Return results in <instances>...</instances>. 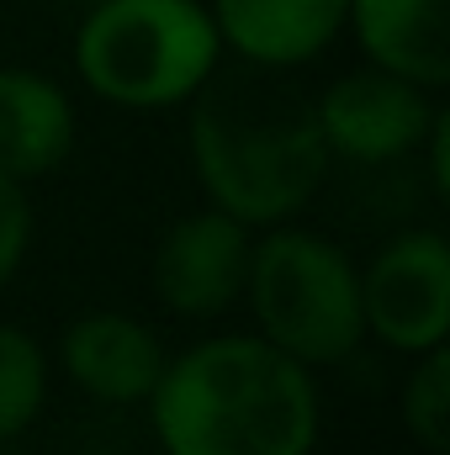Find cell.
<instances>
[{"label": "cell", "instance_id": "1", "mask_svg": "<svg viewBox=\"0 0 450 455\" xmlns=\"http://www.w3.org/2000/svg\"><path fill=\"white\" fill-rule=\"evenodd\" d=\"M165 455H313L318 392L302 360L260 334L202 339L149 392Z\"/></svg>", "mask_w": 450, "mask_h": 455}, {"label": "cell", "instance_id": "2", "mask_svg": "<svg viewBox=\"0 0 450 455\" xmlns=\"http://www.w3.org/2000/svg\"><path fill=\"white\" fill-rule=\"evenodd\" d=\"M191 101V164L218 212L260 228L286 223L318 196L334 154L302 96L254 80H207Z\"/></svg>", "mask_w": 450, "mask_h": 455}, {"label": "cell", "instance_id": "3", "mask_svg": "<svg viewBox=\"0 0 450 455\" xmlns=\"http://www.w3.org/2000/svg\"><path fill=\"white\" fill-rule=\"evenodd\" d=\"M223 59L218 21L202 0H101L80 37V80L122 112H165L191 101Z\"/></svg>", "mask_w": 450, "mask_h": 455}, {"label": "cell", "instance_id": "4", "mask_svg": "<svg viewBox=\"0 0 450 455\" xmlns=\"http://www.w3.org/2000/svg\"><path fill=\"white\" fill-rule=\"evenodd\" d=\"M244 297L254 307L260 339L286 349L308 371L350 360L366 339L355 259L308 228H276L249 249Z\"/></svg>", "mask_w": 450, "mask_h": 455}, {"label": "cell", "instance_id": "5", "mask_svg": "<svg viewBox=\"0 0 450 455\" xmlns=\"http://www.w3.org/2000/svg\"><path fill=\"white\" fill-rule=\"evenodd\" d=\"M366 329L403 355H424L450 334V243L435 228L398 233L360 275Z\"/></svg>", "mask_w": 450, "mask_h": 455}, {"label": "cell", "instance_id": "6", "mask_svg": "<svg viewBox=\"0 0 450 455\" xmlns=\"http://www.w3.org/2000/svg\"><path fill=\"white\" fill-rule=\"evenodd\" d=\"M313 112L329 154H344L355 164H392L424 143L440 107H435V91L371 64V69L339 75Z\"/></svg>", "mask_w": 450, "mask_h": 455}, {"label": "cell", "instance_id": "7", "mask_svg": "<svg viewBox=\"0 0 450 455\" xmlns=\"http://www.w3.org/2000/svg\"><path fill=\"white\" fill-rule=\"evenodd\" d=\"M249 249V228L218 207L175 218L154 249V297L175 318H218L244 297Z\"/></svg>", "mask_w": 450, "mask_h": 455}, {"label": "cell", "instance_id": "8", "mask_svg": "<svg viewBox=\"0 0 450 455\" xmlns=\"http://www.w3.org/2000/svg\"><path fill=\"white\" fill-rule=\"evenodd\" d=\"M59 365L96 403L133 408V403H149V392L159 387L165 344L154 339L149 323H138L127 313H85L64 329Z\"/></svg>", "mask_w": 450, "mask_h": 455}, {"label": "cell", "instance_id": "9", "mask_svg": "<svg viewBox=\"0 0 450 455\" xmlns=\"http://www.w3.org/2000/svg\"><path fill=\"white\" fill-rule=\"evenodd\" d=\"M350 0H213V21L228 48L254 69H292L318 59L344 27Z\"/></svg>", "mask_w": 450, "mask_h": 455}, {"label": "cell", "instance_id": "10", "mask_svg": "<svg viewBox=\"0 0 450 455\" xmlns=\"http://www.w3.org/2000/svg\"><path fill=\"white\" fill-rule=\"evenodd\" d=\"M344 21L355 27L371 64H382L424 91H446V0H350Z\"/></svg>", "mask_w": 450, "mask_h": 455}, {"label": "cell", "instance_id": "11", "mask_svg": "<svg viewBox=\"0 0 450 455\" xmlns=\"http://www.w3.org/2000/svg\"><path fill=\"white\" fill-rule=\"evenodd\" d=\"M75 148V107L37 69H0V170L11 180H37L59 170Z\"/></svg>", "mask_w": 450, "mask_h": 455}, {"label": "cell", "instance_id": "12", "mask_svg": "<svg viewBox=\"0 0 450 455\" xmlns=\"http://www.w3.org/2000/svg\"><path fill=\"white\" fill-rule=\"evenodd\" d=\"M48 397V360L32 334L0 323V440H16Z\"/></svg>", "mask_w": 450, "mask_h": 455}, {"label": "cell", "instance_id": "13", "mask_svg": "<svg viewBox=\"0 0 450 455\" xmlns=\"http://www.w3.org/2000/svg\"><path fill=\"white\" fill-rule=\"evenodd\" d=\"M403 424L419 440V451L446 455V429H450V355L446 344L424 349L419 365L403 381Z\"/></svg>", "mask_w": 450, "mask_h": 455}, {"label": "cell", "instance_id": "14", "mask_svg": "<svg viewBox=\"0 0 450 455\" xmlns=\"http://www.w3.org/2000/svg\"><path fill=\"white\" fill-rule=\"evenodd\" d=\"M27 243H32V207H27V191H21V180H11V175L0 170V286L21 270Z\"/></svg>", "mask_w": 450, "mask_h": 455}, {"label": "cell", "instance_id": "15", "mask_svg": "<svg viewBox=\"0 0 450 455\" xmlns=\"http://www.w3.org/2000/svg\"><path fill=\"white\" fill-rule=\"evenodd\" d=\"M424 148H430V180H435V196H450V112L440 107L430 132H424Z\"/></svg>", "mask_w": 450, "mask_h": 455}, {"label": "cell", "instance_id": "16", "mask_svg": "<svg viewBox=\"0 0 450 455\" xmlns=\"http://www.w3.org/2000/svg\"><path fill=\"white\" fill-rule=\"evenodd\" d=\"M85 455H107V451H85Z\"/></svg>", "mask_w": 450, "mask_h": 455}]
</instances>
